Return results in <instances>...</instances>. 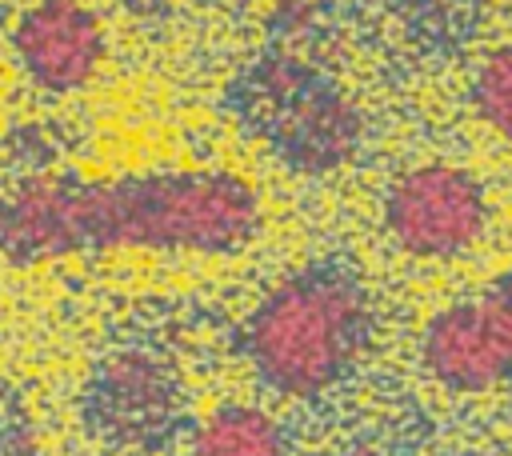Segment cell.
<instances>
[{
  "mask_svg": "<svg viewBox=\"0 0 512 456\" xmlns=\"http://www.w3.org/2000/svg\"><path fill=\"white\" fill-rule=\"evenodd\" d=\"M260 192L228 168L36 172L0 196V256L32 268L96 252L228 256L256 240Z\"/></svg>",
  "mask_w": 512,
  "mask_h": 456,
  "instance_id": "obj_1",
  "label": "cell"
},
{
  "mask_svg": "<svg viewBox=\"0 0 512 456\" xmlns=\"http://www.w3.org/2000/svg\"><path fill=\"white\" fill-rule=\"evenodd\" d=\"M372 336V300L352 268L308 264L276 280L240 324V356L264 388L312 400L340 384Z\"/></svg>",
  "mask_w": 512,
  "mask_h": 456,
  "instance_id": "obj_2",
  "label": "cell"
},
{
  "mask_svg": "<svg viewBox=\"0 0 512 456\" xmlns=\"http://www.w3.org/2000/svg\"><path fill=\"white\" fill-rule=\"evenodd\" d=\"M248 88V108L256 112V124L284 168L300 176H328L356 160L364 144L360 108L336 84L316 76L300 56H264Z\"/></svg>",
  "mask_w": 512,
  "mask_h": 456,
  "instance_id": "obj_3",
  "label": "cell"
},
{
  "mask_svg": "<svg viewBox=\"0 0 512 456\" xmlns=\"http://www.w3.org/2000/svg\"><path fill=\"white\" fill-rule=\"evenodd\" d=\"M488 192L476 172L424 160L392 176L380 200L388 240L412 260H456L488 228Z\"/></svg>",
  "mask_w": 512,
  "mask_h": 456,
  "instance_id": "obj_4",
  "label": "cell"
},
{
  "mask_svg": "<svg viewBox=\"0 0 512 456\" xmlns=\"http://www.w3.org/2000/svg\"><path fill=\"white\" fill-rule=\"evenodd\" d=\"M420 368L448 392L476 396L512 380V312L484 288L428 316Z\"/></svg>",
  "mask_w": 512,
  "mask_h": 456,
  "instance_id": "obj_5",
  "label": "cell"
},
{
  "mask_svg": "<svg viewBox=\"0 0 512 456\" xmlns=\"http://www.w3.org/2000/svg\"><path fill=\"white\" fill-rule=\"evenodd\" d=\"M12 56L20 72L52 96L88 88L108 60V32L84 0H32L12 20Z\"/></svg>",
  "mask_w": 512,
  "mask_h": 456,
  "instance_id": "obj_6",
  "label": "cell"
},
{
  "mask_svg": "<svg viewBox=\"0 0 512 456\" xmlns=\"http://www.w3.org/2000/svg\"><path fill=\"white\" fill-rule=\"evenodd\" d=\"M92 420L124 444H156L176 420V384L152 356L124 352L92 384Z\"/></svg>",
  "mask_w": 512,
  "mask_h": 456,
  "instance_id": "obj_7",
  "label": "cell"
},
{
  "mask_svg": "<svg viewBox=\"0 0 512 456\" xmlns=\"http://www.w3.org/2000/svg\"><path fill=\"white\" fill-rule=\"evenodd\" d=\"M284 428L256 404L212 408L188 444V456H284Z\"/></svg>",
  "mask_w": 512,
  "mask_h": 456,
  "instance_id": "obj_8",
  "label": "cell"
},
{
  "mask_svg": "<svg viewBox=\"0 0 512 456\" xmlns=\"http://www.w3.org/2000/svg\"><path fill=\"white\" fill-rule=\"evenodd\" d=\"M468 100L480 124L512 144V44H496L480 60L468 84Z\"/></svg>",
  "mask_w": 512,
  "mask_h": 456,
  "instance_id": "obj_9",
  "label": "cell"
},
{
  "mask_svg": "<svg viewBox=\"0 0 512 456\" xmlns=\"http://www.w3.org/2000/svg\"><path fill=\"white\" fill-rule=\"evenodd\" d=\"M316 12H320V0H272V24H280L284 32L304 28Z\"/></svg>",
  "mask_w": 512,
  "mask_h": 456,
  "instance_id": "obj_10",
  "label": "cell"
},
{
  "mask_svg": "<svg viewBox=\"0 0 512 456\" xmlns=\"http://www.w3.org/2000/svg\"><path fill=\"white\" fill-rule=\"evenodd\" d=\"M484 288H488V292H492V296H496V300H500V304L512 312V264H508L504 272H496V276H492Z\"/></svg>",
  "mask_w": 512,
  "mask_h": 456,
  "instance_id": "obj_11",
  "label": "cell"
}]
</instances>
